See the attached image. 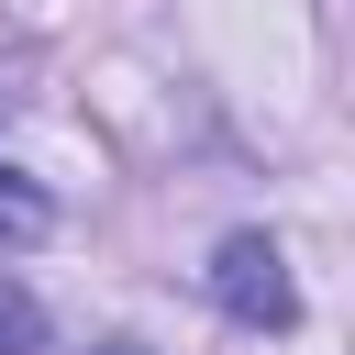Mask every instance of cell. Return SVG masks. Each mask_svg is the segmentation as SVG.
I'll return each mask as SVG.
<instances>
[{"mask_svg": "<svg viewBox=\"0 0 355 355\" xmlns=\"http://www.w3.org/2000/svg\"><path fill=\"white\" fill-rule=\"evenodd\" d=\"M211 300H222L233 322H255V333H288V322H300V288H288V255H277L266 233H233V244L211 255Z\"/></svg>", "mask_w": 355, "mask_h": 355, "instance_id": "6da1fadb", "label": "cell"}, {"mask_svg": "<svg viewBox=\"0 0 355 355\" xmlns=\"http://www.w3.org/2000/svg\"><path fill=\"white\" fill-rule=\"evenodd\" d=\"M44 222H55V211H44V189H33L22 166H0V244H33Z\"/></svg>", "mask_w": 355, "mask_h": 355, "instance_id": "7a4b0ae2", "label": "cell"}, {"mask_svg": "<svg viewBox=\"0 0 355 355\" xmlns=\"http://www.w3.org/2000/svg\"><path fill=\"white\" fill-rule=\"evenodd\" d=\"M0 344H33V300L22 288H0Z\"/></svg>", "mask_w": 355, "mask_h": 355, "instance_id": "3957f363", "label": "cell"}, {"mask_svg": "<svg viewBox=\"0 0 355 355\" xmlns=\"http://www.w3.org/2000/svg\"><path fill=\"white\" fill-rule=\"evenodd\" d=\"M111 355H133V344H111Z\"/></svg>", "mask_w": 355, "mask_h": 355, "instance_id": "277c9868", "label": "cell"}]
</instances>
